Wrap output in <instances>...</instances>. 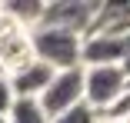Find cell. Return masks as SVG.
Instances as JSON below:
<instances>
[{
    "label": "cell",
    "mask_w": 130,
    "mask_h": 123,
    "mask_svg": "<svg viewBox=\"0 0 130 123\" xmlns=\"http://www.w3.org/2000/svg\"><path fill=\"white\" fill-rule=\"evenodd\" d=\"M30 47H34V60H40L54 73H60V70L80 67L84 37H77L70 30H57V27H34L30 30Z\"/></svg>",
    "instance_id": "1"
},
{
    "label": "cell",
    "mask_w": 130,
    "mask_h": 123,
    "mask_svg": "<svg viewBox=\"0 0 130 123\" xmlns=\"http://www.w3.org/2000/svg\"><path fill=\"white\" fill-rule=\"evenodd\" d=\"M34 63V47H30V30L20 27L0 10V73L13 77V73L27 70Z\"/></svg>",
    "instance_id": "2"
},
{
    "label": "cell",
    "mask_w": 130,
    "mask_h": 123,
    "mask_svg": "<svg viewBox=\"0 0 130 123\" xmlns=\"http://www.w3.org/2000/svg\"><path fill=\"white\" fill-rule=\"evenodd\" d=\"M123 87L127 77L120 67H84V103H90L100 116L117 103Z\"/></svg>",
    "instance_id": "3"
},
{
    "label": "cell",
    "mask_w": 130,
    "mask_h": 123,
    "mask_svg": "<svg viewBox=\"0 0 130 123\" xmlns=\"http://www.w3.org/2000/svg\"><path fill=\"white\" fill-rule=\"evenodd\" d=\"M84 100V67L77 70H60L54 73V80H50V87L40 93V110L47 113V120L60 116L63 110H70L73 103Z\"/></svg>",
    "instance_id": "4"
},
{
    "label": "cell",
    "mask_w": 130,
    "mask_h": 123,
    "mask_svg": "<svg viewBox=\"0 0 130 123\" xmlns=\"http://www.w3.org/2000/svg\"><path fill=\"white\" fill-rule=\"evenodd\" d=\"M97 10H100V4H87V0H60V4H47L43 7V20L37 23V27H57V30H70L77 37H87Z\"/></svg>",
    "instance_id": "5"
},
{
    "label": "cell",
    "mask_w": 130,
    "mask_h": 123,
    "mask_svg": "<svg viewBox=\"0 0 130 123\" xmlns=\"http://www.w3.org/2000/svg\"><path fill=\"white\" fill-rule=\"evenodd\" d=\"M130 53V33H90L80 47V67H120Z\"/></svg>",
    "instance_id": "6"
},
{
    "label": "cell",
    "mask_w": 130,
    "mask_h": 123,
    "mask_svg": "<svg viewBox=\"0 0 130 123\" xmlns=\"http://www.w3.org/2000/svg\"><path fill=\"white\" fill-rule=\"evenodd\" d=\"M10 80V90H13V100H40V93L50 87V80H54V70H50L47 63L34 60L27 70L13 73Z\"/></svg>",
    "instance_id": "7"
},
{
    "label": "cell",
    "mask_w": 130,
    "mask_h": 123,
    "mask_svg": "<svg viewBox=\"0 0 130 123\" xmlns=\"http://www.w3.org/2000/svg\"><path fill=\"white\" fill-rule=\"evenodd\" d=\"M43 7L47 4H40V0H7V4H0V10L10 20H17L20 27H27V30H34L43 20Z\"/></svg>",
    "instance_id": "8"
},
{
    "label": "cell",
    "mask_w": 130,
    "mask_h": 123,
    "mask_svg": "<svg viewBox=\"0 0 130 123\" xmlns=\"http://www.w3.org/2000/svg\"><path fill=\"white\" fill-rule=\"evenodd\" d=\"M4 120H7V123H50L37 100H13Z\"/></svg>",
    "instance_id": "9"
},
{
    "label": "cell",
    "mask_w": 130,
    "mask_h": 123,
    "mask_svg": "<svg viewBox=\"0 0 130 123\" xmlns=\"http://www.w3.org/2000/svg\"><path fill=\"white\" fill-rule=\"evenodd\" d=\"M50 123H100V113L90 107V103H73L70 110H63L60 116H54V120H50Z\"/></svg>",
    "instance_id": "10"
},
{
    "label": "cell",
    "mask_w": 130,
    "mask_h": 123,
    "mask_svg": "<svg viewBox=\"0 0 130 123\" xmlns=\"http://www.w3.org/2000/svg\"><path fill=\"white\" fill-rule=\"evenodd\" d=\"M130 116V80H127V87H123V93L117 96V103L107 110V113H103L100 120H127Z\"/></svg>",
    "instance_id": "11"
},
{
    "label": "cell",
    "mask_w": 130,
    "mask_h": 123,
    "mask_svg": "<svg viewBox=\"0 0 130 123\" xmlns=\"http://www.w3.org/2000/svg\"><path fill=\"white\" fill-rule=\"evenodd\" d=\"M10 103H13V90H10V80H7V77H0V116H7Z\"/></svg>",
    "instance_id": "12"
},
{
    "label": "cell",
    "mask_w": 130,
    "mask_h": 123,
    "mask_svg": "<svg viewBox=\"0 0 130 123\" xmlns=\"http://www.w3.org/2000/svg\"><path fill=\"white\" fill-rule=\"evenodd\" d=\"M120 70H123V77H127V80H130V53H127V60H123V63H120Z\"/></svg>",
    "instance_id": "13"
},
{
    "label": "cell",
    "mask_w": 130,
    "mask_h": 123,
    "mask_svg": "<svg viewBox=\"0 0 130 123\" xmlns=\"http://www.w3.org/2000/svg\"><path fill=\"white\" fill-rule=\"evenodd\" d=\"M100 123H127V120H100Z\"/></svg>",
    "instance_id": "14"
},
{
    "label": "cell",
    "mask_w": 130,
    "mask_h": 123,
    "mask_svg": "<svg viewBox=\"0 0 130 123\" xmlns=\"http://www.w3.org/2000/svg\"><path fill=\"white\" fill-rule=\"evenodd\" d=\"M0 123H7V120H4V116H0Z\"/></svg>",
    "instance_id": "15"
},
{
    "label": "cell",
    "mask_w": 130,
    "mask_h": 123,
    "mask_svg": "<svg viewBox=\"0 0 130 123\" xmlns=\"http://www.w3.org/2000/svg\"><path fill=\"white\" fill-rule=\"evenodd\" d=\"M127 123H130V116H127Z\"/></svg>",
    "instance_id": "16"
},
{
    "label": "cell",
    "mask_w": 130,
    "mask_h": 123,
    "mask_svg": "<svg viewBox=\"0 0 130 123\" xmlns=\"http://www.w3.org/2000/svg\"><path fill=\"white\" fill-rule=\"evenodd\" d=\"M0 77H4V73H0Z\"/></svg>",
    "instance_id": "17"
}]
</instances>
